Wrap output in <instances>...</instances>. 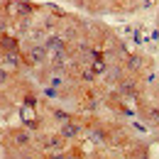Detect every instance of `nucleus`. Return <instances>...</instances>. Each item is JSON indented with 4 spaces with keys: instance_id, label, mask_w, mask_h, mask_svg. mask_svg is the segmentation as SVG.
Returning a JSON list of instances; mask_svg holds the SVG:
<instances>
[{
    "instance_id": "f257e3e1",
    "label": "nucleus",
    "mask_w": 159,
    "mask_h": 159,
    "mask_svg": "<svg viewBox=\"0 0 159 159\" xmlns=\"http://www.w3.org/2000/svg\"><path fill=\"white\" fill-rule=\"evenodd\" d=\"M44 57H47V47L37 44V47H32V49H30V61H32V64H39Z\"/></svg>"
},
{
    "instance_id": "f03ea898",
    "label": "nucleus",
    "mask_w": 159,
    "mask_h": 159,
    "mask_svg": "<svg viewBox=\"0 0 159 159\" xmlns=\"http://www.w3.org/2000/svg\"><path fill=\"white\" fill-rule=\"evenodd\" d=\"M76 132H79V127H76V125H66V127H64V135H66V137H74Z\"/></svg>"
},
{
    "instance_id": "7ed1b4c3",
    "label": "nucleus",
    "mask_w": 159,
    "mask_h": 159,
    "mask_svg": "<svg viewBox=\"0 0 159 159\" xmlns=\"http://www.w3.org/2000/svg\"><path fill=\"white\" fill-rule=\"evenodd\" d=\"M122 91H125V93H132V91H135L132 81H125V83H122Z\"/></svg>"
},
{
    "instance_id": "20e7f679",
    "label": "nucleus",
    "mask_w": 159,
    "mask_h": 159,
    "mask_svg": "<svg viewBox=\"0 0 159 159\" xmlns=\"http://www.w3.org/2000/svg\"><path fill=\"white\" fill-rule=\"evenodd\" d=\"M7 61H10L12 66H17V61H20V59H17V54H7Z\"/></svg>"
},
{
    "instance_id": "39448f33",
    "label": "nucleus",
    "mask_w": 159,
    "mask_h": 159,
    "mask_svg": "<svg viewBox=\"0 0 159 159\" xmlns=\"http://www.w3.org/2000/svg\"><path fill=\"white\" fill-rule=\"evenodd\" d=\"M17 142H20V144H27V135H17Z\"/></svg>"
},
{
    "instance_id": "423d86ee",
    "label": "nucleus",
    "mask_w": 159,
    "mask_h": 159,
    "mask_svg": "<svg viewBox=\"0 0 159 159\" xmlns=\"http://www.w3.org/2000/svg\"><path fill=\"white\" fill-rule=\"evenodd\" d=\"M2 79H5V74H2V71H0V81H2Z\"/></svg>"
},
{
    "instance_id": "0eeeda50",
    "label": "nucleus",
    "mask_w": 159,
    "mask_h": 159,
    "mask_svg": "<svg viewBox=\"0 0 159 159\" xmlns=\"http://www.w3.org/2000/svg\"><path fill=\"white\" fill-rule=\"evenodd\" d=\"M27 159H30V157H27Z\"/></svg>"
}]
</instances>
